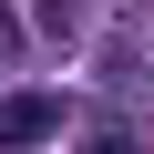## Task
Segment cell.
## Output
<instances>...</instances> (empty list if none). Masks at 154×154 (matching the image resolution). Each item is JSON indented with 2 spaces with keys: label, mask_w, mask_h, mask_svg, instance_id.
I'll use <instances>...</instances> for the list:
<instances>
[{
  "label": "cell",
  "mask_w": 154,
  "mask_h": 154,
  "mask_svg": "<svg viewBox=\"0 0 154 154\" xmlns=\"http://www.w3.org/2000/svg\"><path fill=\"white\" fill-rule=\"evenodd\" d=\"M72 154H134V134H123V123H93V134L72 144Z\"/></svg>",
  "instance_id": "7a4b0ae2"
},
{
  "label": "cell",
  "mask_w": 154,
  "mask_h": 154,
  "mask_svg": "<svg viewBox=\"0 0 154 154\" xmlns=\"http://www.w3.org/2000/svg\"><path fill=\"white\" fill-rule=\"evenodd\" d=\"M62 123H72L62 93H11V103H0V154H31V144H51Z\"/></svg>",
  "instance_id": "6da1fadb"
}]
</instances>
